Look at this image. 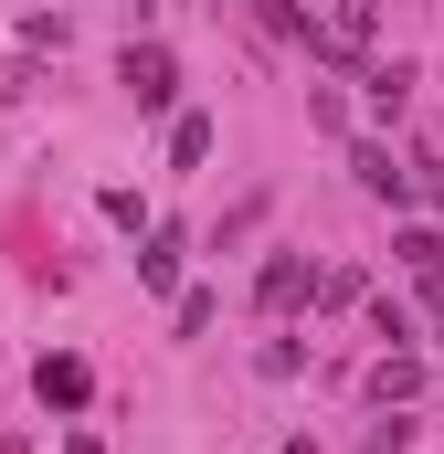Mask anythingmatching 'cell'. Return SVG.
I'll list each match as a JSON object with an SVG mask.
<instances>
[{"instance_id": "1", "label": "cell", "mask_w": 444, "mask_h": 454, "mask_svg": "<svg viewBox=\"0 0 444 454\" xmlns=\"http://www.w3.org/2000/svg\"><path fill=\"white\" fill-rule=\"evenodd\" d=\"M116 85L138 96V116H170V106H180V64H170V43H127V53H116Z\"/></svg>"}, {"instance_id": "2", "label": "cell", "mask_w": 444, "mask_h": 454, "mask_svg": "<svg viewBox=\"0 0 444 454\" xmlns=\"http://www.w3.org/2000/svg\"><path fill=\"white\" fill-rule=\"evenodd\" d=\"M307 296H318V264H307V254H265L254 307H265V317H286V307H307Z\"/></svg>"}, {"instance_id": "3", "label": "cell", "mask_w": 444, "mask_h": 454, "mask_svg": "<svg viewBox=\"0 0 444 454\" xmlns=\"http://www.w3.org/2000/svg\"><path fill=\"white\" fill-rule=\"evenodd\" d=\"M349 169H360V191H370V201H392V212L413 201V169H402L381 137H360V148H349Z\"/></svg>"}, {"instance_id": "4", "label": "cell", "mask_w": 444, "mask_h": 454, "mask_svg": "<svg viewBox=\"0 0 444 454\" xmlns=\"http://www.w3.org/2000/svg\"><path fill=\"white\" fill-rule=\"evenodd\" d=\"M392 254L413 264V286H424V296H434V307H444V232H424V223H402V232H392Z\"/></svg>"}, {"instance_id": "5", "label": "cell", "mask_w": 444, "mask_h": 454, "mask_svg": "<svg viewBox=\"0 0 444 454\" xmlns=\"http://www.w3.org/2000/svg\"><path fill=\"white\" fill-rule=\"evenodd\" d=\"M413 391H424V359H413V348H381V359H370V402L392 412V402H413Z\"/></svg>"}, {"instance_id": "6", "label": "cell", "mask_w": 444, "mask_h": 454, "mask_svg": "<svg viewBox=\"0 0 444 454\" xmlns=\"http://www.w3.org/2000/svg\"><path fill=\"white\" fill-rule=\"evenodd\" d=\"M32 391H43L53 412H75V402H85L96 380H85V359H43V370H32Z\"/></svg>"}, {"instance_id": "7", "label": "cell", "mask_w": 444, "mask_h": 454, "mask_svg": "<svg viewBox=\"0 0 444 454\" xmlns=\"http://www.w3.org/2000/svg\"><path fill=\"white\" fill-rule=\"evenodd\" d=\"M212 159V116H170V169H202Z\"/></svg>"}, {"instance_id": "8", "label": "cell", "mask_w": 444, "mask_h": 454, "mask_svg": "<svg viewBox=\"0 0 444 454\" xmlns=\"http://www.w3.org/2000/svg\"><path fill=\"white\" fill-rule=\"evenodd\" d=\"M254 21L286 32V43H318V11H307V0H254Z\"/></svg>"}, {"instance_id": "9", "label": "cell", "mask_w": 444, "mask_h": 454, "mask_svg": "<svg viewBox=\"0 0 444 454\" xmlns=\"http://www.w3.org/2000/svg\"><path fill=\"white\" fill-rule=\"evenodd\" d=\"M138 286H180V243H170V232L138 243Z\"/></svg>"}, {"instance_id": "10", "label": "cell", "mask_w": 444, "mask_h": 454, "mask_svg": "<svg viewBox=\"0 0 444 454\" xmlns=\"http://www.w3.org/2000/svg\"><path fill=\"white\" fill-rule=\"evenodd\" d=\"M402 96H413V64H370V106L402 116Z\"/></svg>"}, {"instance_id": "11", "label": "cell", "mask_w": 444, "mask_h": 454, "mask_svg": "<svg viewBox=\"0 0 444 454\" xmlns=\"http://www.w3.org/2000/svg\"><path fill=\"white\" fill-rule=\"evenodd\" d=\"M402 444H413V423L392 412V423H370V444H360V454H402Z\"/></svg>"}, {"instance_id": "12", "label": "cell", "mask_w": 444, "mask_h": 454, "mask_svg": "<svg viewBox=\"0 0 444 454\" xmlns=\"http://www.w3.org/2000/svg\"><path fill=\"white\" fill-rule=\"evenodd\" d=\"M413 191H424V201L444 212V159H413Z\"/></svg>"}]
</instances>
